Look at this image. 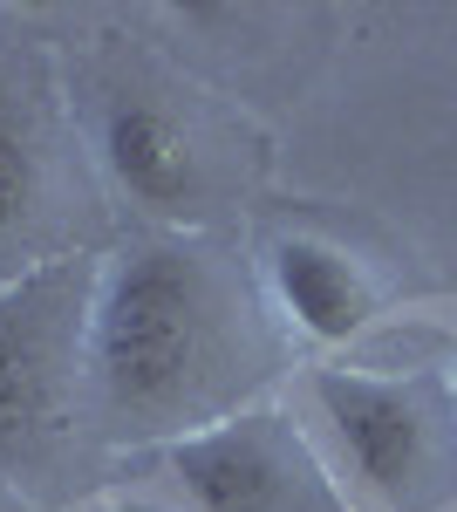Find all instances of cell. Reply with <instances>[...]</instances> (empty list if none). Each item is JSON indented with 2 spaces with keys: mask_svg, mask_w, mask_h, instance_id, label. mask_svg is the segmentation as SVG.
Instances as JSON below:
<instances>
[{
  "mask_svg": "<svg viewBox=\"0 0 457 512\" xmlns=\"http://www.w3.org/2000/svg\"><path fill=\"white\" fill-rule=\"evenodd\" d=\"M239 315L226 280L191 239H137L89 287L82 396L116 437L171 444L219 424Z\"/></svg>",
  "mask_w": 457,
  "mask_h": 512,
  "instance_id": "cell-1",
  "label": "cell"
},
{
  "mask_svg": "<svg viewBox=\"0 0 457 512\" xmlns=\"http://www.w3.org/2000/svg\"><path fill=\"white\" fill-rule=\"evenodd\" d=\"M314 410L335 437L342 472L362 485V499L389 512H417L423 492L444 472V417L417 376H376L328 362L314 369Z\"/></svg>",
  "mask_w": 457,
  "mask_h": 512,
  "instance_id": "cell-2",
  "label": "cell"
},
{
  "mask_svg": "<svg viewBox=\"0 0 457 512\" xmlns=\"http://www.w3.org/2000/svg\"><path fill=\"white\" fill-rule=\"evenodd\" d=\"M82 308L69 267L0 280V458L41 451L82 396Z\"/></svg>",
  "mask_w": 457,
  "mask_h": 512,
  "instance_id": "cell-3",
  "label": "cell"
},
{
  "mask_svg": "<svg viewBox=\"0 0 457 512\" xmlns=\"http://www.w3.org/2000/svg\"><path fill=\"white\" fill-rule=\"evenodd\" d=\"M164 492L185 512H294V444L267 410H226L219 424L157 444Z\"/></svg>",
  "mask_w": 457,
  "mask_h": 512,
  "instance_id": "cell-4",
  "label": "cell"
},
{
  "mask_svg": "<svg viewBox=\"0 0 457 512\" xmlns=\"http://www.w3.org/2000/svg\"><path fill=\"white\" fill-rule=\"evenodd\" d=\"M96 158L110 171V185L123 198H137L157 219H185L198 205V144L178 110H164L157 96L116 89L96 117Z\"/></svg>",
  "mask_w": 457,
  "mask_h": 512,
  "instance_id": "cell-5",
  "label": "cell"
},
{
  "mask_svg": "<svg viewBox=\"0 0 457 512\" xmlns=\"http://www.w3.org/2000/svg\"><path fill=\"white\" fill-rule=\"evenodd\" d=\"M267 294L273 308L301 328L307 342H321V349H342L355 342L369 315H376V287L369 274L348 260L342 246H328V239H273L267 253Z\"/></svg>",
  "mask_w": 457,
  "mask_h": 512,
  "instance_id": "cell-6",
  "label": "cell"
},
{
  "mask_svg": "<svg viewBox=\"0 0 457 512\" xmlns=\"http://www.w3.org/2000/svg\"><path fill=\"white\" fill-rule=\"evenodd\" d=\"M41 205H48V151L28 96L0 76V267L35 239Z\"/></svg>",
  "mask_w": 457,
  "mask_h": 512,
  "instance_id": "cell-7",
  "label": "cell"
},
{
  "mask_svg": "<svg viewBox=\"0 0 457 512\" xmlns=\"http://www.w3.org/2000/svg\"><path fill=\"white\" fill-rule=\"evenodd\" d=\"M103 512H110V506H103Z\"/></svg>",
  "mask_w": 457,
  "mask_h": 512,
  "instance_id": "cell-8",
  "label": "cell"
}]
</instances>
